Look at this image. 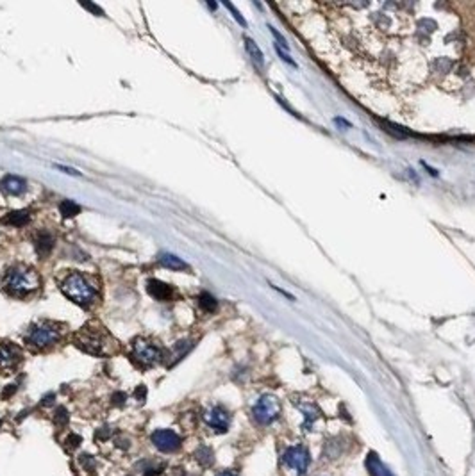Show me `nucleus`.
<instances>
[{
    "instance_id": "obj_1",
    "label": "nucleus",
    "mask_w": 475,
    "mask_h": 476,
    "mask_svg": "<svg viewBox=\"0 0 475 476\" xmlns=\"http://www.w3.org/2000/svg\"><path fill=\"white\" fill-rule=\"evenodd\" d=\"M40 283L41 278L36 269L25 268V266L9 268L4 276V288L8 289V293H11L15 296H23L36 291L40 288Z\"/></svg>"
},
{
    "instance_id": "obj_2",
    "label": "nucleus",
    "mask_w": 475,
    "mask_h": 476,
    "mask_svg": "<svg viewBox=\"0 0 475 476\" xmlns=\"http://www.w3.org/2000/svg\"><path fill=\"white\" fill-rule=\"evenodd\" d=\"M61 291L66 298H70L73 303L82 307L92 305L97 298V289L81 273H70V275H66V278L61 282Z\"/></svg>"
},
{
    "instance_id": "obj_3",
    "label": "nucleus",
    "mask_w": 475,
    "mask_h": 476,
    "mask_svg": "<svg viewBox=\"0 0 475 476\" xmlns=\"http://www.w3.org/2000/svg\"><path fill=\"white\" fill-rule=\"evenodd\" d=\"M75 344L90 355L102 357L107 353V337L100 328L82 327L75 334Z\"/></svg>"
},
{
    "instance_id": "obj_4",
    "label": "nucleus",
    "mask_w": 475,
    "mask_h": 476,
    "mask_svg": "<svg viewBox=\"0 0 475 476\" xmlns=\"http://www.w3.org/2000/svg\"><path fill=\"white\" fill-rule=\"evenodd\" d=\"M132 360L141 367H150L163 359L161 348L146 339H136L132 342Z\"/></svg>"
},
{
    "instance_id": "obj_5",
    "label": "nucleus",
    "mask_w": 475,
    "mask_h": 476,
    "mask_svg": "<svg viewBox=\"0 0 475 476\" xmlns=\"http://www.w3.org/2000/svg\"><path fill=\"white\" fill-rule=\"evenodd\" d=\"M279 414H281V403L272 394H263L252 407L254 419H256V423H259L263 426L272 425L279 418Z\"/></svg>"
},
{
    "instance_id": "obj_6",
    "label": "nucleus",
    "mask_w": 475,
    "mask_h": 476,
    "mask_svg": "<svg viewBox=\"0 0 475 476\" xmlns=\"http://www.w3.org/2000/svg\"><path fill=\"white\" fill-rule=\"evenodd\" d=\"M59 337H61L59 328L54 323H36L29 328V334H27V341L40 350L55 344Z\"/></svg>"
},
{
    "instance_id": "obj_7",
    "label": "nucleus",
    "mask_w": 475,
    "mask_h": 476,
    "mask_svg": "<svg viewBox=\"0 0 475 476\" xmlns=\"http://www.w3.org/2000/svg\"><path fill=\"white\" fill-rule=\"evenodd\" d=\"M282 464L288 469L296 471L299 476H304L311 464L309 450H307L304 444H296V446L288 448V450L284 451V455H282Z\"/></svg>"
},
{
    "instance_id": "obj_8",
    "label": "nucleus",
    "mask_w": 475,
    "mask_h": 476,
    "mask_svg": "<svg viewBox=\"0 0 475 476\" xmlns=\"http://www.w3.org/2000/svg\"><path fill=\"white\" fill-rule=\"evenodd\" d=\"M150 440H152L154 448L159 450L161 453H175V451H179L181 446H183V437L177 432H173V430H166V428L152 432Z\"/></svg>"
},
{
    "instance_id": "obj_9",
    "label": "nucleus",
    "mask_w": 475,
    "mask_h": 476,
    "mask_svg": "<svg viewBox=\"0 0 475 476\" xmlns=\"http://www.w3.org/2000/svg\"><path fill=\"white\" fill-rule=\"evenodd\" d=\"M204 421L215 433H225L230 426V414L222 405H215L204 412Z\"/></svg>"
},
{
    "instance_id": "obj_10",
    "label": "nucleus",
    "mask_w": 475,
    "mask_h": 476,
    "mask_svg": "<svg viewBox=\"0 0 475 476\" xmlns=\"http://www.w3.org/2000/svg\"><path fill=\"white\" fill-rule=\"evenodd\" d=\"M22 362V352L15 344H0V373H11Z\"/></svg>"
},
{
    "instance_id": "obj_11",
    "label": "nucleus",
    "mask_w": 475,
    "mask_h": 476,
    "mask_svg": "<svg viewBox=\"0 0 475 476\" xmlns=\"http://www.w3.org/2000/svg\"><path fill=\"white\" fill-rule=\"evenodd\" d=\"M146 289H149V295L152 296V298L159 300V302H170L173 296V289L170 288L168 283L161 282V280H149V283H146Z\"/></svg>"
},
{
    "instance_id": "obj_12",
    "label": "nucleus",
    "mask_w": 475,
    "mask_h": 476,
    "mask_svg": "<svg viewBox=\"0 0 475 476\" xmlns=\"http://www.w3.org/2000/svg\"><path fill=\"white\" fill-rule=\"evenodd\" d=\"M270 29V33H272V36H274V40H275V50H277V54L281 55V59L284 62H288V65H291L293 68H296V62L293 61V57H291V54H289V47H288V43H286V40H284V36H282L281 33H279L275 27H268Z\"/></svg>"
},
{
    "instance_id": "obj_13",
    "label": "nucleus",
    "mask_w": 475,
    "mask_h": 476,
    "mask_svg": "<svg viewBox=\"0 0 475 476\" xmlns=\"http://www.w3.org/2000/svg\"><path fill=\"white\" fill-rule=\"evenodd\" d=\"M0 189L6 191V193H9V195H22V193H25L27 182L23 180L22 177L8 175V177H4L2 178V182H0Z\"/></svg>"
},
{
    "instance_id": "obj_14",
    "label": "nucleus",
    "mask_w": 475,
    "mask_h": 476,
    "mask_svg": "<svg viewBox=\"0 0 475 476\" xmlns=\"http://www.w3.org/2000/svg\"><path fill=\"white\" fill-rule=\"evenodd\" d=\"M296 407L300 408V412L304 414V423H302V430H311L313 428V425H314V421L318 419V416H320V412H318V408L314 407L313 403H307V401H299V403H295Z\"/></svg>"
},
{
    "instance_id": "obj_15",
    "label": "nucleus",
    "mask_w": 475,
    "mask_h": 476,
    "mask_svg": "<svg viewBox=\"0 0 475 476\" xmlns=\"http://www.w3.org/2000/svg\"><path fill=\"white\" fill-rule=\"evenodd\" d=\"M54 236L50 232H40L34 239V246H36V251L40 253V257H48L54 250Z\"/></svg>"
},
{
    "instance_id": "obj_16",
    "label": "nucleus",
    "mask_w": 475,
    "mask_h": 476,
    "mask_svg": "<svg viewBox=\"0 0 475 476\" xmlns=\"http://www.w3.org/2000/svg\"><path fill=\"white\" fill-rule=\"evenodd\" d=\"M366 467H368V471L372 476H393L390 469L380 462L379 455L373 453V451L372 453H368V457H366Z\"/></svg>"
},
{
    "instance_id": "obj_17",
    "label": "nucleus",
    "mask_w": 475,
    "mask_h": 476,
    "mask_svg": "<svg viewBox=\"0 0 475 476\" xmlns=\"http://www.w3.org/2000/svg\"><path fill=\"white\" fill-rule=\"evenodd\" d=\"M245 50L250 55V61L254 62V66L261 72L264 68V55L261 52V48L256 45V41L250 40V38H245Z\"/></svg>"
},
{
    "instance_id": "obj_18",
    "label": "nucleus",
    "mask_w": 475,
    "mask_h": 476,
    "mask_svg": "<svg viewBox=\"0 0 475 476\" xmlns=\"http://www.w3.org/2000/svg\"><path fill=\"white\" fill-rule=\"evenodd\" d=\"M31 219L29 211H11L0 219L2 225H11V227H23L27 225Z\"/></svg>"
},
{
    "instance_id": "obj_19",
    "label": "nucleus",
    "mask_w": 475,
    "mask_h": 476,
    "mask_svg": "<svg viewBox=\"0 0 475 476\" xmlns=\"http://www.w3.org/2000/svg\"><path fill=\"white\" fill-rule=\"evenodd\" d=\"M138 469L141 471L143 476H157L165 471V464L159 460H150V458H146V460L139 462Z\"/></svg>"
},
{
    "instance_id": "obj_20",
    "label": "nucleus",
    "mask_w": 475,
    "mask_h": 476,
    "mask_svg": "<svg viewBox=\"0 0 475 476\" xmlns=\"http://www.w3.org/2000/svg\"><path fill=\"white\" fill-rule=\"evenodd\" d=\"M159 264L165 266V268H170L173 271H181V269H188V264L184 261H181L177 255L173 253H161L159 255Z\"/></svg>"
},
{
    "instance_id": "obj_21",
    "label": "nucleus",
    "mask_w": 475,
    "mask_h": 476,
    "mask_svg": "<svg viewBox=\"0 0 475 476\" xmlns=\"http://www.w3.org/2000/svg\"><path fill=\"white\" fill-rule=\"evenodd\" d=\"M195 460L204 467H209V465L215 464V453H213L211 448L204 444V446H198L197 451H195Z\"/></svg>"
},
{
    "instance_id": "obj_22",
    "label": "nucleus",
    "mask_w": 475,
    "mask_h": 476,
    "mask_svg": "<svg viewBox=\"0 0 475 476\" xmlns=\"http://www.w3.org/2000/svg\"><path fill=\"white\" fill-rule=\"evenodd\" d=\"M59 212L63 214V218H73L81 212V205L75 204L73 200H63L59 205Z\"/></svg>"
},
{
    "instance_id": "obj_23",
    "label": "nucleus",
    "mask_w": 475,
    "mask_h": 476,
    "mask_svg": "<svg viewBox=\"0 0 475 476\" xmlns=\"http://www.w3.org/2000/svg\"><path fill=\"white\" fill-rule=\"evenodd\" d=\"M191 346H193V344H191L190 341H179V342H177V344L173 346V355H172L173 359H172V364H170V366H173L175 362H179V360L183 359V357L186 355L188 352H190Z\"/></svg>"
},
{
    "instance_id": "obj_24",
    "label": "nucleus",
    "mask_w": 475,
    "mask_h": 476,
    "mask_svg": "<svg viewBox=\"0 0 475 476\" xmlns=\"http://www.w3.org/2000/svg\"><path fill=\"white\" fill-rule=\"evenodd\" d=\"M198 305H200V309L205 310V312H213V310L216 309V300L213 298L209 293H202V295L198 296Z\"/></svg>"
},
{
    "instance_id": "obj_25",
    "label": "nucleus",
    "mask_w": 475,
    "mask_h": 476,
    "mask_svg": "<svg viewBox=\"0 0 475 476\" xmlns=\"http://www.w3.org/2000/svg\"><path fill=\"white\" fill-rule=\"evenodd\" d=\"M54 421H55V425L65 426L66 423L70 421V414H68V410H66L65 407H57V408H55V412H54Z\"/></svg>"
},
{
    "instance_id": "obj_26",
    "label": "nucleus",
    "mask_w": 475,
    "mask_h": 476,
    "mask_svg": "<svg viewBox=\"0 0 475 476\" xmlns=\"http://www.w3.org/2000/svg\"><path fill=\"white\" fill-rule=\"evenodd\" d=\"M79 462H81V465L86 469V471H90V472H93V471H95V467H97V460L92 457V455H86V453H84V455H81V457H79Z\"/></svg>"
},
{
    "instance_id": "obj_27",
    "label": "nucleus",
    "mask_w": 475,
    "mask_h": 476,
    "mask_svg": "<svg viewBox=\"0 0 475 476\" xmlns=\"http://www.w3.org/2000/svg\"><path fill=\"white\" fill-rule=\"evenodd\" d=\"M81 442H82L81 435H77V433H70L68 439H66V446H68L70 450H75L77 446H81Z\"/></svg>"
},
{
    "instance_id": "obj_28",
    "label": "nucleus",
    "mask_w": 475,
    "mask_h": 476,
    "mask_svg": "<svg viewBox=\"0 0 475 476\" xmlns=\"http://www.w3.org/2000/svg\"><path fill=\"white\" fill-rule=\"evenodd\" d=\"M225 8H227V9H229V11H230V13H232V15H234V18H236V22H237V23H240V25H243V27H245V25H247V22H245V20H243V16H242V15H240V13H237V9H236V8H234V6H232V4H229V2H225Z\"/></svg>"
},
{
    "instance_id": "obj_29",
    "label": "nucleus",
    "mask_w": 475,
    "mask_h": 476,
    "mask_svg": "<svg viewBox=\"0 0 475 476\" xmlns=\"http://www.w3.org/2000/svg\"><path fill=\"white\" fill-rule=\"evenodd\" d=\"M111 400H113V405H116V407H122V405L125 403V400H127V394H125V393H114Z\"/></svg>"
},
{
    "instance_id": "obj_30",
    "label": "nucleus",
    "mask_w": 475,
    "mask_h": 476,
    "mask_svg": "<svg viewBox=\"0 0 475 476\" xmlns=\"http://www.w3.org/2000/svg\"><path fill=\"white\" fill-rule=\"evenodd\" d=\"M134 398L138 401H145V398H146V387L145 386H139L138 389H136V393H134Z\"/></svg>"
},
{
    "instance_id": "obj_31",
    "label": "nucleus",
    "mask_w": 475,
    "mask_h": 476,
    "mask_svg": "<svg viewBox=\"0 0 475 476\" xmlns=\"http://www.w3.org/2000/svg\"><path fill=\"white\" fill-rule=\"evenodd\" d=\"M113 435V433L109 432V428H100V430H97V439H100V440H106V439H109V437Z\"/></svg>"
},
{
    "instance_id": "obj_32",
    "label": "nucleus",
    "mask_w": 475,
    "mask_h": 476,
    "mask_svg": "<svg viewBox=\"0 0 475 476\" xmlns=\"http://www.w3.org/2000/svg\"><path fill=\"white\" fill-rule=\"evenodd\" d=\"M114 444H116L118 448H122V450H129V444H131V440L125 439V437H116V439H114Z\"/></svg>"
},
{
    "instance_id": "obj_33",
    "label": "nucleus",
    "mask_w": 475,
    "mask_h": 476,
    "mask_svg": "<svg viewBox=\"0 0 475 476\" xmlns=\"http://www.w3.org/2000/svg\"><path fill=\"white\" fill-rule=\"evenodd\" d=\"M54 401H55V394L50 393V394H47V396H45L43 400H41V405H43V407H50V405L54 403Z\"/></svg>"
},
{
    "instance_id": "obj_34",
    "label": "nucleus",
    "mask_w": 475,
    "mask_h": 476,
    "mask_svg": "<svg viewBox=\"0 0 475 476\" xmlns=\"http://www.w3.org/2000/svg\"><path fill=\"white\" fill-rule=\"evenodd\" d=\"M82 8L84 9H90V11H93L95 15H102V9L100 8H97V6H93V4H88V2H82Z\"/></svg>"
},
{
    "instance_id": "obj_35",
    "label": "nucleus",
    "mask_w": 475,
    "mask_h": 476,
    "mask_svg": "<svg viewBox=\"0 0 475 476\" xmlns=\"http://www.w3.org/2000/svg\"><path fill=\"white\" fill-rule=\"evenodd\" d=\"M57 170L65 171V173H70V175H79V171H75L73 168H66V166H57Z\"/></svg>"
},
{
    "instance_id": "obj_36",
    "label": "nucleus",
    "mask_w": 475,
    "mask_h": 476,
    "mask_svg": "<svg viewBox=\"0 0 475 476\" xmlns=\"http://www.w3.org/2000/svg\"><path fill=\"white\" fill-rule=\"evenodd\" d=\"M16 391V386H9V387H6V393H4V398H8L9 394L11 393H15Z\"/></svg>"
},
{
    "instance_id": "obj_37",
    "label": "nucleus",
    "mask_w": 475,
    "mask_h": 476,
    "mask_svg": "<svg viewBox=\"0 0 475 476\" xmlns=\"http://www.w3.org/2000/svg\"><path fill=\"white\" fill-rule=\"evenodd\" d=\"M218 476H237V472L236 471H222Z\"/></svg>"
}]
</instances>
